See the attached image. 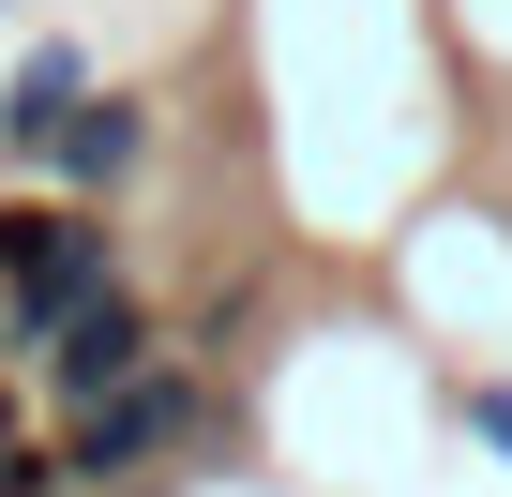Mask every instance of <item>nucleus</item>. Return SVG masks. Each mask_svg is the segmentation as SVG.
Instances as JSON below:
<instances>
[{
	"label": "nucleus",
	"mask_w": 512,
	"mask_h": 497,
	"mask_svg": "<svg viewBox=\"0 0 512 497\" xmlns=\"http://www.w3.org/2000/svg\"><path fill=\"white\" fill-rule=\"evenodd\" d=\"M226 437V362H151V377H121L106 407H76L61 437H46V467H61V497H151L166 467H196Z\"/></svg>",
	"instance_id": "1"
},
{
	"label": "nucleus",
	"mask_w": 512,
	"mask_h": 497,
	"mask_svg": "<svg viewBox=\"0 0 512 497\" xmlns=\"http://www.w3.org/2000/svg\"><path fill=\"white\" fill-rule=\"evenodd\" d=\"M106 287H136V272H121V226H106L91 196H61V181L0 196V362H16V377H31V347H46L76 302H106Z\"/></svg>",
	"instance_id": "2"
},
{
	"label": "nucleus",
	"mask_w": 512,
	"mask_h": 497,
	"mask_svg": "<svg viewBox=\"0 0 512 497\" xmlns=\"http://www.w3.org/2000/svg\"><path fill=\"white\" fill-rule=\"evenodd\" d=\"M151 362H166V302H151V287H106V302H76V317L31 347V392L76 422V407H106V392L151 377Z\"/></svg>",
	"instance_id": "3"
},
{
	"label": "nucleus",
	"mask_w": 512,
	"mask_h": 497,
	"mask_svg": "<svg viewBox=\"0 0 512 497\" xmlns=\"http://www.w3.org/2000/svg\"><path fill=\"white\" fill-rule=\"evenodd\" d=\"M136 166H151V91H106V76H91V91L61 106V136H46V166H31V181H61V196H91V211H106Z\"/></svg>",
	"instance_id": "4"
},
{
	"label": "nucleus",
	"mask_w": 512,
	"mask_h": 497,
	"mask_svg": "<svg viewBox=\"0 0 512 497\" xmlns=\"http://www.w3.org/2000/svg\"><path fill=\"white\" fill-rule=\"evenodd\" d=\"M76 91H91V46H61V31H46L16 76H0V166H46V136H61V106H76Z\"/></svg>",
	"instance_id": "5"
},
{
	"label": "nucleus",
	"mask_w": 512,
	"mask_h": 497,
	"mask_svg": "<svg viewBox=\"0 0 512 497\" xmlns=\"http://www.w3.org/2000/svg\"><path fill=\"white\" fill-rule=\"evenodd\" d=\"M0 497H61V467H46V437H31V377L0 362Z\"/></svg>",
	"instance_id": "6"
}]
</instances>
